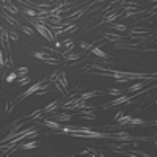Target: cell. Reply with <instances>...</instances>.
<instances>
[{
    "instance_id": "cell-1",
    "label": "cell",
    "mask_w": 157,
    "mask_h": 157,
    "mask_svg": "<svg viewBox=\"0 0 157 157\" xmlns=\"http://www.w3.org/2000/svg\"><path fill=\"white\" fill-rule=\"evenodd\" d=\"M25 19H27L32 25H33V27H35V30L39 33V35H41L43 38H46L47 39V41H55V35L54 33H52V30L49 29V27H46V25H43L41 22H38L35 17H29V16H25Z\"/></svg>"
},
{
    "instance_id": "cell-2",
    "label": "cell",
    "mask_w": 157,
    "mask_h": 157,
    "mask_svg": "<svg viewBox=\"0 0 157 157\" xmlns=\"http://www.w3.org/2000/svg\"><path fill=\"white\" fill-rule=\"evenodd\" d=\"M33 57L38 58V60H41L46 64H57L58 63V58L57 57H52L50 54H47V52H44V50H35L33 52Z\"/></svg>"
},
{
    "instance_id": "cell-3",
    "label": "cell",
    "mask_w": 157,
    "mask_h": 157,
    "mask_svg": "<svg viewBox=\"0 0 157 157\" xmlns=\"http://www.w3.org/2000/svg\"><path fill=\"white\" fill-rule=\"evenodd\" d=\"M135 98H138V93H135L134 96H120V98H116V99H113V101H110L109 104H105L102 109H110V107H115V105H121V104H130L132 102V99H135Z\"/></svg>"
},
{
    "instance_id": "cell-4",
    "label": "cell",
    "mask_w": 157,
    "mask_h": 157,
    "mask_svg": "<svg viewBox=\"0 0 157 157\" xmlns=\"http://www.w3.org/2000/svg\"><path fill=\"white\" fill-rule=\"evenodd\" d=\"M46 82H49V80H47V78H43V80H39L38 83H33L30 88H27V90H25L24 93L19 96V99H24V98H29V96H32V94H33V93H36V91H38L39 88H41V86H43Z\"/></svg>"
},
{
    "instance_id": "cell-5",
    "label": "cell",
    "mask_w": 157,
    "mask_h": 157,
    "mask_svg": "<svg viewBox=\"0 0 157 157\" xmlns=\"http://www.w3.org/2000/svg\"><path fill=\"white\" fill-rule=\"evenodd\" d=\"M54 82H57L63 88V93H66V91H68V78H66V74H64L63 71H58L57 77L54 78Z\"/></svg>"
},
{
    "instance_id": "cell-6",
    "label": "cell",
    "mask_w": 157,
    "mask_h": 157,
    "mask_svg": "<svg viewBox=\"0 0 157 157\" xmlns=\"http://www.w3.org/2000/svg\"><path fill=\"white\" fill-rule=\"evenodd\" d=\"M148 124V121H145V120H141V118H130L129 120V123H127V126L126 127H143V126H146Z\"/></svg>"
},
{
    "instance_id": "cell-7",
    "label": "cell",
    "mask_w": 157,
    "mask_h": 157,
    "mask_svg": "<svg viewBox=\"0 0 157 157\" xmlns=\"http://www.w3.org/2000/svg\"><path fill=\"white\" fill-rule=\"evenodd\" d=\"M60 105H61V99H55L54 102H50L47 107H44L43 112H44V113H55L57 109H58Z\"/></svg>"
},
{
    "instance_id": "cell-8",
    "label": "cell",
    "mask_w": 157,
    "mask_h": 157,
    "mask_svg": "<svg viewBox=\"0 0 157 157\" xmlns=\"http://www.w3.org/2000/svg\"><path fill=\"white\" fill-rule=\"evenodd\" d=\"M0 14H2V17H3V19H5L10 25H13V27H16V29H19V27H21V22H19L17 19H14L13 16H10L8 13H3V11H2Z\"/></svg>"
},
{
    "instance_id": "cell-9",
    "label": "cell",
    "mask_w": 157,
    "mask_h": 157,
    "mask_svg": "<svg viewBox=\"0 0 157 157\" xmlns=\"http://www.w3.org/2000/svg\"><path fill=\"white\" fill-rule=\"evenodd\" d=\"M91 52H93V54H94L96 57L102 58V60H110V55L107 54V52L101 50V47H98V46H93V47H91Z\"/></svg>"
},
{
    "instance_id": "cell-10",
    "label": "cell",
    "mask_w": 157,
    "mask_h": 157,
    "mask_svg": "<svg viewBox=\"0 0 157 157\" xmlns=\"http://www.w3.org/2000/svg\"><path fill=\"white\" fill-rule=\"evenodd\" d=\"M104 38H105L109 43H120L121 39H123V36H121V35L110 33V32H105V33H104Z\"/></svg>"
},
{
    "instance_id": "cell-11",
    "label": "cell",
    "mask_w": 157,
    "mask_h": 157,
    "mask_svg": "<svg viewBox=\"0 0 157 157\" xmlns=\"http://www.w3.org/2000/svg\"><path fill=\"white\" fill-rule=\"evenodd\" d=\"M43 124L47 126L49 129H54V130H61V129H63V124H61V123H58V121H52V120H44Z\"/></svg>"
},
{
    "instance_id": "cell-12",
    "label": "cell",
    "mask_w": 157,
    "mask_h": 157,
    "mask_svg": "<svg viewBox=\"0 0 157 157\" xmlns=\"http://www.w3.org/2000/svg\"><path fill=\"white\" fill-rule=\"evenodd\" d=\"M54 118H55V121H58V123H68V121L72 120V115L71 113H57Z\"/></svg>"
},
{
    "instance_id": "cell-13",
    "label": "cell",
    "mask_w": 157,
    "mask_h": 157,
    "mask_svg": "<svg viewBox=\"0 0 157 157\" xmlns=\"http://www.w3.org/2000/svg\"><path fill=\"white\" fill-rule=\"evenodd\" d=\"M118 17H120V13H116V11L109 13V14H107L105 17H104V19L99 22V25H101V24H107V22H110V24H112V22H113L115 19H118Z\"/></svg>"
},
{
    "instance_id": "cell-14",
    "label": "cell",
    "mask_w": 157,
    "mask_h": 157,
    "mask_svg": "<svg viewBox=\"0 0 157 157\" xmlns=\"http://www.w3.org/2000/svg\"><path fill=\"white\" fill-rule=\"evenodd\" d=\"M21 14H22V16H29V17H35V16H38V11L33 10V8H29V6H27V8L24 6V8L21 10Z\"/></svg>"
},
{
    "instance_id": "cell-15",
    "label": "cell",
    "mask_w": 157,
    "mask_h": 157,
    "mask_svg": "<svg viewBox=\"0 0 157 157\" xmlns=\"http://www.w3.org/2000/svg\"><path fill=\"white\" fill-rule=\"evenodd\" d=\"M61 57H63L64 60L71 61V60H78V58H82V54H77V52H68V54H63Z\"/></svg>"
},
{
    "instance_id": "cell-16",
    "label": "cell",
    "mask_w": 157,
    "mask_h": 157,
    "mask_svg": "<svg viewBox=\"0 0 157 157\" xmlns=\"http://www.w3.org/2000/svg\"><path fill=\"white\" fill-rule=\"evenodd\" d=\"M101 94H104V91H88V93H83L80 98L82 99H91V98H96V96H101Z\"/></svg>"
},
{
    "instance_id": "cell-17",
    "label": "cell",
    "mask_w": 157,
    "mask_h": 157,
    "mask_svg": "<svg viewBox=\"0 0 157 157\" xmlns=\"http://www.w3.org/2000/svg\"><path fill=\"white\" fill-rule=\"evenodd\" d=\"M110 27H112L113 30H116V32H126V30H127V27H126L124 24H118V22H112Z\"/></svg>"
},
{
    "instance_id": "cell-18",
    "label": "cell",
    "mask_w": 157,
    "mask_h": 157,
    "mask_svg": "<svg viewBox=\"0 0 157 157\" xmlns=\"http://www.w3.org/2000/svg\"><path fill=\"white\" fill-rule=\"evenodd\" d=\"M19 75H17V72L16 71H11L10 74H6V77H5V80L8 82V83H11V82H14L16 78H17Z\"/></svg>"
},
{
    "instance_id": "cell-19",
    "label": "cell",
    "mask_w": 157,
    "mask_h": 157,
    "mask_svg": "<svg viewBox=\"0 0 157 157\" xmlns=\"http://www.w3.org/2000/svg\"><path fill=\"white\" fill-rule=\"evenodd\" d=\"M22 149H35L38 148V141H29V143H24V145L21 146Z\"/></svg>"
},
{
    "instance_id": "cell-20",
    "label": "cell",
    "mask_w": 157,
    "mask_h": 157,
    "mask_svg": "<svg viewBox=\"0 0 157 157\" xmlns=\"http://www.w3.org/2000/svg\"><path fill=\"white\" fill-rule=\"evenodd\" d=\"M19 29H21V30H22L25 35H29V36H33V33H35V32H33V29H30L29 25H21Z\"/></svg>"
},
{
    "instance_id": "cell-21",
    "label": "cell",
    "mask_w": 157,
    "mask_h": 157,
    "mask_svg": "<svg viewBox=\"0 0 157 157\" xmlns=\"http://www.w3.org/2000/svg\"><path fill=\"white\" fill-rule=\"evenodd\" d=\"M8 38L11 39V41H19V35L14 30H8Z\"/></svg>"
},
{
    "instance_id": "cell-22",
    "label": "cell",
    "mask_w": 157,
    "mask_h": 157,
    "mask_svg": "<svg viewBox=\"0 0 157 157\" xmlns=\"http://www.w3.org/2000/svg\"><path fill=\"white\" fill-rule=\"evenodd\" d=\"M17 75H25V74H29V68L27 66H21V68H17Z\"/></svg>"
},
{
    "instance_id": "cell-23",
    "label": "cell",
    "mask_w": 157,
    "mask_h": 157,
    "mask_svg": "<svg viewBox=\"0 0 157 157\" xmlns=\"http://www.w3.org/2000/svg\"><path fill=\"white\" fill-rule=\"evenodd\" d=\"M30 82V77L27 75V74H25V75H22L21 78H19V85H27Z\"/></svg>"
},
{
    "instance_id": "cell-24",
    "label": "cell",
    "mask_w": 157,
    "mask_h": 157,
    "mask_svg": "<svg viewBox=\"0 0 157 157\" xmlns=\"http://www.w3.org/2000/svg\"><path fill=\"white\" fill-rule=\"evenodd\" d=\"M5 68V54H3V50L0 49V69H3Z\"/></svg>"
},
{
    "instance_id": "cell-25",
    "label": "cell",
    "mask_w": 157,
    "mask_h": 157,
    "mask_svg": "<svg viewBox=\"0 0 157 157\" xmlns=\"http://www.w3.org/2000/svg\"><path fill=\"white\" fill-rule=\"evenodd\" d=\"M78 46H80L82 49H85V50H91V47H93V44H88V43H85V41L78 43Z\"/></svg>"
},
{
    "instance_id": "cell-26",
    "label": "cell",
    "mask_w": 157,
    "mask_h": 157,
    "mask_svg": "<svg viewBox=\"0 0 157 157\" xmlns=\"http://www.w3.org/2000/svg\"><path fill=\"white\" fill-rule=\"evenodd\" d=\"M109 94H112V96H121V91L116 90V88H110L109 90Z\"/></svg>"
},
{
    "instance_id": "cell-27",
    "label": "cell",
    "mask_w": 157,
    "mask_h": 157,
    "mask_svg": "<svg viewBox=\"0 0 157 157\" xmlns=\"http://www.w3.org/2000/svg\"><path fill=\"white\" fill-rule=\"evenodd\" d=\"M13 109H14V104H13L11 101H8V102H6V113H11Z\"/></svg>"
},
{
    "instance_id": "cell-28",
    "label": "cell",
    "mask_w": 157,
    "mask_h": 157,
    "mask_svg": "<svg viewBox=\"0 0 157 157\" xmlns=\"http://www.w3.org/2000/svg\"><path fill=\"white\" fill-rule=\"evenodd\" d=\"M124 113H126V112H123V110H120V112H118V113L115 115V118H113V121H116V120H120V118H121V116H123Z\"/></svg>"
},
{
    "instance_id": "cell-29",
    "label": "cell",
    "mask_w": 157,
    "mask_h": 157,
    "mask_svg": "<svg viewBox=\"0 0 157 157\" xmlns=\"http://www.w3.org/2000/svg\"><path fill=\"white\" fill-rule=\"evenodd\" d=\"M52 2H55V0H46V3H52Z\"/></svg>"
},
{
    "instance_id": "cell-30",
    "label": "cell",
    "mask_w": 157,
    "mask_h": 157,
    "mask_svg": "<svg viewBox=\"0 0 157 157\" xmlns=\"http://www.w3.org/2000/svg\"><path fill=\"white\" fill-rule=\"evenodd\" d=\"M3 30H5V29H3V27H2V25H0V33H2V32H3Z\"/></svg>"
}]
</instances>
